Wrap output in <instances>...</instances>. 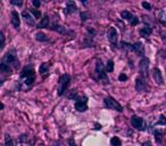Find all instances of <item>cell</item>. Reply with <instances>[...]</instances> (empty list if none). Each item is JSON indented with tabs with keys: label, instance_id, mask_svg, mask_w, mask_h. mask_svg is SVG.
Segmentation results:
<instances>
[{
	"label": "cell",
	"instance_id": "42",
	"mask_svg": "<svg viewBox=\"0 0 166 146\" xmlns=\"http://www.w3.org/2000/svg\"><path fill=\"white\" fill-rule=\"evenodd\" d=\"M163 40H164V41L166 42V36H163Z\"/></svg>",
	"mask_w": 166,
	"mask_h": 146
},
{
	"label": "cell",
	"instance_id": "26",
	"mask_svg": "<svg viewBox=\"0 0 166 146\" xmlns=\"http://www.w3.org/2000/svg\"><path fill=\"white\" fill-rule=\"evenodd\" d=\"M154 135H155V137L157 138V141H161V137H163V132L159 130H155L154 131Z\"/></svg>",
	"mask_w": 166,
	"mask_h": 146
},
{
	"label": "cell",
	"instance_id": "35",
	"mask_svg": "<svg viewBox=\"0 0 166 146\" xmlns=\"http://www.w3.org/2000/svg\"><path fill=\"white\" fill-rule=\"evenodd\" d=\"M118 79L121 80V81H125V80H128V77H126V74H124V73H122V74H119Z\"/></svg>",
	"mask_w": 166,
	"mask_h": 146
},
{
	"label": "cell",
	"instance_id": "23",
	"mask_svg": "<svg viewBox=\"0 0 166 146\" xmlns=\"http://www.w3.org/2000/svg\"><path fill=\"white\" fill-rule=\"evenodd\" d=\"M50 29H51V30H54V31L59 32V33H64V32H65V29H64L63 26L58 25V24H54V25H52Z\"/></svg>",
	"mask_w": 166,
	"mask_h": 146
},
{
	"label": "cell",
	"instance_id": "2",
	"mask_svg": "<svg viewBox=\"0 0 166 146\" xmlns=\"http://www.w3.org/2000/svg\"><path fill=\"white\" fill-rule=\"evenodd\" d=\"M69 82H71V77H69L68 74H64V75L60 77V80H59V88H58V95H59V96H62V95L66 91V89H67Z\"/></svg>",
	"mask_w": 166,
	"mask_h": 146
},
{
	"label": "cell",
	"instance_id": "3",
	"mask_svg": "<svg viewBox=\"0 0 166 146\" xmlns=\"http://www.w3.org/2000/svg\"><path fill=\"white\" fill-rule=\"evenodd\" d=\"M139 72H140L142 78H147V77H148V73H149V59H148V58L143 57L140 61V64H139Z\"/></svg>",
	"mask_w": 166,
	"mask_h": 146
},
{
	"label": "cell",
	"instance_id": "24",
	"mask_svg": "<svg viewBox=\"0 0 166 146\" xmlns=\"http://www.w3.org/2000/svg\"><path fill=\"white\" fill-rule=\"evenodd\" d=\"M121 45H122V47L126 49V50H133V45H130V43H126L125 41H122L121 42Z\"/></svg>",
	"mask_w": 166,
	"mask_h": 146
},
{
	"label": "cell",
	"instance_id": "11",
	"mask_svg": "<svg viewBox=\"0 0 166 146\" xmlns=\"http://www.w3.org/2000/svg\"><path fill=\"white\" fill-rule=\"evenodd\" d=\"M11 24L15 29H18L20 27V24H21V20H20V15L17 11H11Z\"/></svg>",
	"mask_w": 166,
	"mask_h": 146
},
{
	"label": "cell",
	"instance_id": "8",
	"mask_svg": "<svg viewBox=\"0 0 166 146\" xmlns=\"http://www.w3.org/2000/svg\"><path fill=\"white\" fill-rule=\"evenodd\" d=\"M22 17L24 18V21H25L29 25L33 26L34 24H35V21H34V18H35V17H33V16L31 15V13H30V11H24L23 13H22Z\"/></svg>",
	"mask_w": 166,
	"mask_h": 146
},
{
	"label": "cell",
	"instance_id": "25",
	"mask_svg": "<svg viewBox=\"0 0 166 146\" xmlns=\"http://www.w3.org/2000/svg\"><path fill=\"white\" fill-rule=\"evenodd\" d=\"M106 70H107L108 72H113V71H114V62H113V61H108L107 66H106Z\"/></svg>",
	"mask_w": 166,
	"mask_h": 146
},
{
	"label": "cell",
	"instance_id": "18",
	"mask_svg": "<svg viewBox=\"0 0 166 146\" xmlns=\"http://www.w3.org/2000/svg\"><path fill=\"white\" fill-rule=\"evenodd\" d=\"M48 71H49V64H47V63H42L39 72L41 73V75H46L48 73Z\"/></svg>",
	"mask_w": 166,
	"mask_h": 146
},
{
	"label": "cell",
	"instance_id": "40",
	"mask_svg": "<svg viewBox=\"0 0 166 146\" xmlns=\"http://www.w3.org/2000/svg\"><path fill=\"white\" fill-rule=\"evenodd\" d=\"M80 1L82 2L83 5H87V4H88V1H87V0H80Z\"/></svg>",
	"mask_w": 166,
	"mask_h": 146
},
{
	"label": "cell",
	"instance_id": "43",
	"mask_svg": "<svg viewBox=\"0 0 166 146\" xmlns=\"http://www.w3.org/2000/svg\"><path fill=\"white\" fill-rule=\"evenodd\" d=\"M55 146H59V145H58V144H56V145H55Z\"/></svg>",
	"mask_w": 166,
	"mask_h": 146
},
{
	"label": "cell",
	"instance_id": "28",
	"mask_svg": "<svg viewBox=\"0 0 166 146\" xmlns=\"http://www.w3.org/2000/svg\"><path fill=\"white\" fill-rule=\"evenodd\" d=\"M5 146H14L13 141L11 139V136H6V144Z\"/></svg>",
	"mask_w": 166,
	"mask_h": 146
},
{
	"label": "cell",
	"instance_id": "39",
	"mask_svg": "<svg viewBox=\"0 0 166 146\" xmlns=\"http://www.w3.org/2000/svg\"><path fill=\"white\" fill-rule=\"evenodd\" d=\"M142 146H151V144L149 143V141H147V143H143V144H142Z\"/></svg>",
	"mask_w": 166,
	"mask_h": 146
},
{
	"label": "cell",
	"instance_id": "10",
	"mask_svg": "<svg viewBox=\"0 0 166 146\" xmlns=\"http://www.w3.org/2000/svg\"><path fill=\"white\" fill-rule=\"evenodd\" d=\"M107 36H108L109 42H112L113 45H115L117 42V31H116V29L115 27H110Z\"/></svg>",
	"mask_w": 166,
	"mask_h": 146
},
{
	"label": "cell",
	"instance_id": "7",
	"mask_svg": "<svg viewBox=\"0 0 166 146\" xmlns=\"http://www.w3.org/2000/svg\"><path fill=\"white\" fill-rule=\"evenodd\" d=\"M4 62H6L7 64H13L15 68H18V65H20V63H18V61L16 59V55L14 52H8L7 55L5 56V59H4Z\"/></svg>",
	"mask_w": 166,
	"mask_h": 146
},
{
	"label": "cell",
	"instance_id": "21",
	"mask_svg": "<svg viewBox=\"0 0 166 146\" xmlns=\"http://www.w3.org/2000/svg\"><path fill=\"white\" fill-rule=\"evenodd\" d=\"M35 39L38 40V41H47L48 40V36L45 34V33H42V32H39V33H36L35 34Z\"/></svg>",
	"mask_w": 166,
	"mask_h": 146
},
{
	"label": "cell",
	"instance_id": "38",
	"mask_svg": "<svg viewBox=\"0 0 166 146\" xmlns=\"http://www.w3.org/2000/svg\"><path fill=\"white\" fill-rule=\"evenodd\" d=\"M68 144H69V146H78L75 143H74V141H72V139H69V141H68Z\"/></svg>",
	"mask_w": 166,
	"mask_h": 146
},
{
	"label": "cell",
	"instance_id": "37",
	"mask_svg": "<svg viewBox=\"0 0 166 146\" xmlns=\"http://www.w3.org/2000/svg\"><path fill=\"white\" fill-rule=\"evenodd\" d=\"M81 17H82L83 21H85V20H87V17H88V14H85V13H82V14H81Z\"/></svg>",
	"mask_w": 166,
	"mask_h": 146
},
{
	"label": "cell",
	"instance_id": "29",
	"mask_svg": "<svg viewBox=\"0 0 166 146\" xmlns=\"http://www.w3.org/2000/svg\"><path fill=\"white\" fill-rule=\"evenodd\" d=\"M31 13L33 14V16H34L35 18H39V17L41 16V13L38 11V9H31Z\"/></svg>",
	"mask_w": 166,
	"mask_h": 146
},
{
	"label": "cell",
	"instance_id": "1",
	"mask_svg": "<svg viewBox=\"0 0 166 146\" xmlns=\"http://www.w3.org/2000/svg\"><path fill=\"white\" fill-rule=\"evenodd\" d=\"M96 73H97L98 79L100 81H103L104 84H108V77H107V73L105 71V68L101 61H98L96 64Z\"/></svg>",
	"mask_w": 166,
	"mask_h": 146
},
{
	"label": "cell",
	"instance_id": "15",
	"mask_svg": "<svg viewBox=\"0 0 166 146\" xmlns=\"http://www.w3.org/2000/svg\"><path fill=\"white\" fill-rule=\"evenodd\" d=\"M151 32H152L151 27L147 26V27H143V29H141L140 30V36H143V38H148V36L151 34Z\"/></svg>",
	"mask_w": 166,
	"mask_h": 146
},
{
	"label": "cell",
	"instance_id": "12",
	"mask_svg": "<svg viewBox=\"0 0 166 146\" xmlns=\"http://www.w3.org/2000/svg\"><path fill=\"white\" fill-rule=\"evenodd\" d=\"M135 88L138 91H146V88H147V84L143 81V79L138 78L135 80Z\"/></svg>",
	"mask_w": 166,
	"mask_h": 146
},
{
	"label": "cell",
	"instance_id": "34",
	"mask_svg": "<svg viewBox=\"0 0 166 146\" xmlns=\"http://www.w3.org/2000/svg\"><path fill=\"white\" fill-rule=\"evenodd\" d=\"M0 38H1V49H2L5 47V36H4V33L0 34Z\"/></svg>",
	"mask_w": 166,
	"mask_h": 146
},
{
	"label": "cell",
	"instance_id": "33",
	"mask_svg": "<svg viewBox=\"0 0 166 146\" xmlns=\"http://www.w3.org/2000/svg\"><path fill=\"white\" fill-rule=\"evenodd\" d=\"M130 23H131V25H133V26L137 25V24L139 23V20H138V17H135V16H134V17L132 18V21H131Z\"/></svg>",
	"mask_w": 166,
	"mask_h": 146
},
{
	"label": "cell",
	"instance_id": "27",
	"mask_svg": "<svg viewBox=\"0 0 166 146\" xmlns=\"http://www.w3.org/2000/svg\"><path fill=\"white\" fill-rule=\"evenodd\" d=\"M166 123V118L164 116V115H161L159 116V120L157 121V123L156 125H165Z\"/></svg>",
	"mask_w": 166,
	"mask_h": 146
},
{
	"label": "cell",
	"instance_id": "36",
	"mask_svg": "<svg viewBox=\"0 0 166 146\" xmlns=\"http://www.w3.org/2000/svg\"><path fill=\"white\" fill-rule=\"evenodd\" d=\"M68 97H69V98H75V97H76V91H73V90H72V93L69 94V96H68Z\"/></svg>",
	"mask_w": 166,
	"mask_h": 146
},
{
	"label": "cell",
	"instance_id": "22",
	"mask_svg": "<svg viewBox=\"0 0 166 146\" xmlns=\"http://www.w3.org/2000/svg\"><path fill=\"white\" fill-rule=\"evenodd\" d=\"M110 144H112V146H121L122 145V141H121L118 137H113L110 139Z\"/></svg>",
	"mask_w": 166,
	"mask_h": 146
},
{
	"label": "cell",
	"instance_id": "13",
	"mask_svg": "<svg viewBox=\"0 0 166 146\" xmlns=\"http://www.w3.org/2000/svg\"><path fill=\"white\" fill-rule=\"evenodd\" d=\"M133 52H135L138 55L142 56L145 54V46L141 42H137V43L133 45Z\"/></svg>",
	"mask_w": 166,
	"mask_h": 146
},
{
	"label": "cell",
	"instance_id": "19",
	"mask_svg": "<svg viewBox=\"0 0 166 146\" xmlns=\"http://www.w3.org/2000/svg\"><path fill=\"white\" fill-rule=\"evenodd\" d=\"M34 80H35V74H34V72H33L32 74L27 75V77L25 78V84L26 86H31V84L34 82Z\"/></svg>",
	"mask_w": 166,
	"mask_h": 146
},
{
	"label": "cell",
	"instance_id": "20",
	"mask_svg": "<svg viewBox=\"0 0 166 146\" xmlns=\"http://www.w3.org/2000/svg\"><path fill=\"white\" fill-rule=\"evenodd\" d=\"M49 25V17L48 16H45L41 20V22L38 24V27H47Z\"/></svg>",
	"mask_w": 166,
	"mask_h": 146
},
{
	"label": "cell",
	"instance_id": "31",
	"mask_svg": "<svg viewBox=\"0 0 166 146\" xmlns=\"http://www.w3.org/2000/svg\"><path fill=\"white\" fill-rule=\"evenodd\" d=\"M142 7H143L145 9H147V11H150V9H151L150 4H149V2H146V1H143V2H142Z\"/></svg>",
	"mask_w": 166,
	"mask_h": 146
},
{
	"label": "cell",
	"instance_id": "14",
	"mask_svg": "<svg viewBox=\"0 0 166 146\" xmlns=\"http://www.w3.org/2000/svg\"><path fill=\"white\" fill-rule=\"evenodd\" d=\"M76 9H78V7H76V5L73 2L72 0L67 1V5H66V13H74V11H76Z\"/></svg>",
	"mask_w": 166,
	"mask_h": 146
},
{
	"label": "cell",
	"instance_id": "5",
	"mask_svg": "<svg viewBox=\"0 0 166 146\" xmlns=\"http://www.w3.org/2000/svg\"><path fill=\"white\" fill-rule=\"evenodd\" d=\"M88 98L83 97V98H78V100L75 102V109L78 110V112H84L88 110Z\"/></svg>",
	"mask_w": 166,
	"mask_h": 146
},
{
	"label": "cell",
	"instance_id": "16",
	"mask_svg": "<svg viewBox=\"0 0 166 146\" xmlns=\"http://www.w3.org/2000/svg\"><path fill=\"white\" fill-rule=\"evenodd\" d=\"M0 70H1V72L2 73H11V66H9V64H7L6 62H2L0 64Z\"/></svg>",
	"mask_w": 166,
	"mask_h": 146
},
{
	"label": "cell",
	"instance_id": "17",
	"mask_svg": "<svg viewBox=\"0 0 166 146\" xmlns=\"http://www.w3.org/2000/svg\"><path fill=\"white\" fill-rule=\"evenodd\" d=\"M121 16H122V18H124L125 21H129V22L132 21V18L134 17V16L131 14L130 11H122V14H121Z\"/></svg>",
	"mask_w": 166,
	"mask_h": 146
},
{
	"label": "cell",
	"instance_id": "30",
	"mask_svg": "<svg viewBox=\"0 0 166 146\" xmlns=\"http://www.w3.org/2000/svg\"><path fill=\"white\" fill-rule=\"evenodd\" d=\"M11 4L14 6H18V7H21L23 5V0H11Z\"/></svg>",
	"mask_w": 166,
	"mask_h": 146
},
{
	"label": "cell",
	"instance_id": "9",
	"mask_svg": "<svg viewBox=\"0 0 166 146\" xmlns=\"http://www.w3.org/2000/svg\"><path fill=\"white\" fill-rule=\"evenodd\" d=\"M152 78L155 80V82L157 84H163V75H161V72L159 68H154V72H152Z\"/></svg>",
	"mask_w": 166,
	"mask_h": 146
},
{
	"label": "cell",
	"instance_id": "32",
	"mask_svg": "<svg viewBox=\"0 0 166 146\" xmlns=\"http://www.w3.org/2000/svg\"><path fill=\"white\" fill-rule=\"evenodd\" d=\"M32 4H33V6H34L35 8H38V7H40L41 0H32Z\"/></svg>",
	"mask_w": 166,
	"mask_h": 146
},
{
	"label": "cell",
	"instance_id": "41",
	"mask_svg": "<svg viewBox=\"0 0 166 146\" xmlns=\"http://www.w3.org/2000/svg\"><path fill=\"white\" fill-rule=\"evenodd\" d=\"M96 129H97V130H99V129H101V125H96Z\"/></svg>",
	"mask_w": 166,
	"mask_h": 146
},
{
	"label": "cell",
	"instance_id": "4",
	"mask_svg": "<svg viewBox=\"0 0 166 146\" xmlns=\"http://www.w3.org/2000/svg\"><path fill=\"white\" fill-rule=\"evenodd\" d=\"M105 105H106V107H108L109 110H115V111H118V112H122V111H123V107H122L113 97H110V96L105 98Z\"/></svg>",
	"mask_w": 166,
	"mask_h": 146
},
{
	"label": "cell",
	"instance_id": "6",
	"mask_svg": "<svg viewBox=\"0 0 166 146\" xmlns=\"http://www.w3.org/2000/svg\"><path fill=\"white\" fill-rule=\"evenodd\" d=\"M131 123L132 125L137 128V129H139V130H143L145 128V122H143V119L140 118V116H137V115H133L132 116V119H131Z\"/></svg>",
	"mask_w": 166,
	"mask_h": 146
}]
</instances>
